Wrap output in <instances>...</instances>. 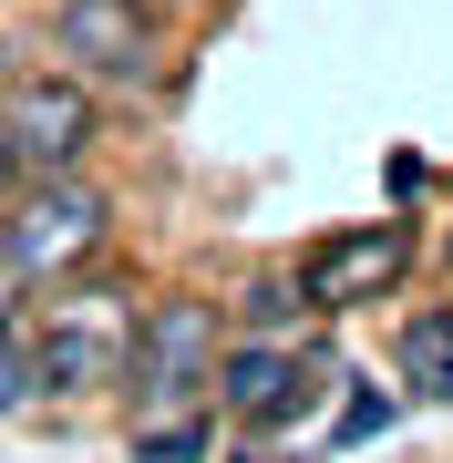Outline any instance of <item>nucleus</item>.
<instances>
[{"instance_id": "20e7f679", "label": "nucleus", "mask_w": 453, "mask_h": 463, "mask_svg": "<svg viewBox=\"0 0 453 463\" xmlns=\"http://www.w3.org/2000/svg\"><path fill=\"white\" fill-rule=\"evenodd\" d=\"M402 268H412V237H402V216H382V227H351V237H330V248H309L299 298L309 309H361V298L402 288Z\"/></svg>"}, {"instance_id": "7ed1b4c3", "label": "nucleus", "mask_w": 453, "mask_h": 463, "mask_svg": "<svg viewBox=\"0 0 453 463\" xmlns=\"http://www.w3.org/2000/svg\"><path fill=\"white\" fill-rule=\"evenodd\" d=\"M124 371H135V402H145V412H175V402L217 371V309H206V298H165V309L135 330Z\"/></svg>"}, {"instance_id": "f257e3e1", "label": "nucleus", "mask_w": 453, "mask_h": 463, "mask_svg": "<svg viewBox=\"0 0 453 463\" xmlns=\"http://www.w3.org/2000/svg\"><path fill=\"white\" fill-rule=\"evenodd\" d=\"M124 350H135V298L93 279V288L52 298L32 381H52V392H103V381H124Z\"/></svg>"}, {"instance_id": "ddd939ff", "label": "nucleus", "mask_w": 453, "mask_h": 463, "mask_svg": "<svg viewBox=\"0 0 453 463\" xmlns=\"http://www.w3.org/2000/svg\"><path fill=\"white\" fill-rule=\"evenodd\" d=\"M11 175H21V155H11V124H0V196H11Z\"/></svg>"}, {"instance_id": "0eeeda50", "label": "nucleus", "mask_w": 453, "mask_h": 463, "mask_svg": "<svg viewBox=\"0 0 453 463\" xmlns=\"http://www.w3.org/2000/svg\"><path fill=\"white\" fill-rule=\"evenodd\" d=\"M206 381H217V402H227V412H248V422H269L278 402H288V381H299V361H288L278 340H248V350H227V361L206 371Z\"/></svg>"}, {"instance_id": "f03ea898", "label": "nucleus", "mask_w": 453, "mask_h": 463, "mask_svg": "<svg viewBox=\"0 0 453 463\" xmlns=\"http://www.w3.org/2000/svg\"><path fill=\"white\" fill-rule=\"evenodd\" d=\"M103 227H114L103 196L52 165L32 196H21V216H11V258H21V279H62V268H83V258L103 248Z\"/></svg>"}, {"instance_id": "9b49d317", "label": "nucleus", "mask_w": 453, "mask_h": 463, "mask_svg": "<svg viewBox=\"0 0 453 463\" xmlns=\"http://www.w3.org/2000/svg\"><path fill=\"white\" fill-rule=\"evenodd\" d=\"M196 443H206V432L175 422V432H155V443H145V463H196Z\"/></svg>"}, {"instance_id": "9d476101", "label": "nucleus", "mask_w": 453, "mask_h": 463, "mask_svg": "<svg viewBox=\"0 0 453 463\" xmlns=\"http://www.w3.org/2000/svg\"><path fill=\"white\" fill-rule=\"evenodd\" d=\"M382 422H392V402H371V392H361L351 412H340V443H371V432H382Z\"/></svg>"}, {"instance_id": "1a4fd4ad", "label": "nucleus", "mask_w": 453, "mask_h": 463, "mask_svg": "<svg viewBox=\"0 0 453 463\" xmlns=\"http://www.w3.org/2000/svg\"><path fill=\"white\" fill-rule=\"evenodd\" d=\"M32 402V350L11 340V319H0V412H21Z\"/></svg>"}, {"instance_id": "6e6552de", "label": "nucleus", "mask_w": 453, "mask_h": 463, "mask_svg": "<svg viewBox=\"0 0 453 463\" xmlns=\"http://www.w3.org/2000/svg\"><path fill=\"white\" fill-rule=\"evenodd\" d=\"M402 381L412 392H453V309H422V319H402Z\"/></svg>"}, {"instance_id": "f8f14e48", "label": "nucleus", "mask_w": 453, "mask_h": 463, "mask_svg": "<svg viewBox=\"0 0 453 463\" xmlns=\"http://www.w3.org/2000/svg\"><path fill=\"white\" fill-rule=\"evenodd\" d=\"M11 288H21V258H11V237H0V319H11Z\"/></svg>"}, {"instance_id": "39448f33", "label": "nucleus", "mask_w": 453, "mask_h": 463, "mask_svg": "<svg viewBox=\"0 0 453 463\" xmlns=\"http://www.w3.org/2000/svg\"><path fill=\"white\" fill-rule=\"evenodd\" d=\"M0 124H11V155H21V165L52 175V165H72V155L93 145V93L83 83H21Z\"/></svg>"}, {"instance_id": "423d86ee", "label": "nucleus", "mask_w": 453, "mask_h": 463, "mask_svg": "<svg viewBox=\"0 0 453 463\" xmlns=\"http://www.w3.org/2000/svg\"><path fill=\"white\" fill-rule=\"evenodd\" d=\"M62 52L83 72H145V11L135 0H62Z\"/></svg>"}]
</instances>
